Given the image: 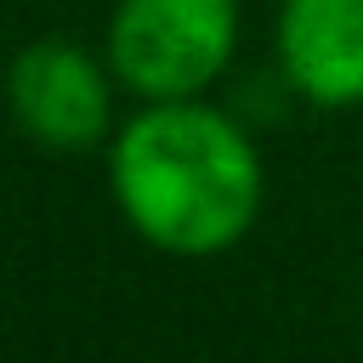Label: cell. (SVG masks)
I'll list each match as a JSON object with an SVG mask.
<instances>
[{
  "instance_id": "4",
  "label": "cell",
  "mask_w": 363,
  "mask_h": 363,
  "mask_svg": "<svg viewBox=\"0 0 363 363\" xmlns=\"http://www.w3.org/2000/svg\"><path fill=\"white\" fill-rule=\"evenodd\" d=\"M284 74L323 108L363 102V0H284Z\"/></svg>"
},
{
  "instance_id": "3",
  "label": "cell",
  "mask_w": 363,
  "mask_h": 363,
  "mask_svg": "<svg viewBox=\"0 0 363 363\" xmlns=\"http://www.w3.org/2000/svg\"><path fill=\"white\" fill-rule=\"evenodd\" d=\"M11 113L40 147H91L108 125L96 62L68 40H40L11 62Z\"/></svg>"
},
{
  "instance_id": "2",
  "label": "cell",
  "mask_w": 363,
  "mask_h": 363,
  "mask_svg": "<svg viewBox=\"0 0 363 363\" xmlns=\"http://www.w3.org/2000/svg\"><path fill=\"white\" fill-rule=\"evenodd\" d=\"M233 28V0H119L108 51L125 85L164 102L210 85L227 68Z\"/></svg>"
},
{
  "instance_id": "1",
  "label": "cell",
  "mask_w": 363,
  "mask_h": 363,
  "mask_svg": "<svg viewBox=\"0 0 363 363\" xmlns=\"http://www.w3.org/2000/svg\"><path fill=\"white\" fill-rule=\"evenodd\" d=\"M113 193L125 221L176 255H210L244 238L261 204L255 147L216 108L164 96L113 142Z\"/></svg>"
}]
</instances>
